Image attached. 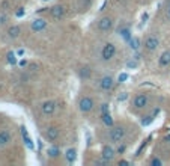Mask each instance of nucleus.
Wrapping results in <instances>:
<instances>
[{
    "label": "nucleus",
    "instance_id": "nucleus-27",
    "mask_svg": "<svg viewBox=\"0 0 170 166\" xmlns=\"http://www.w3.org/2000/svg\"><path fill=\"white\" fill-rule=\"evenodd\" d=\"M117 80H119V82H125V80H128V74H126V73H120L119 77H117Z\"/></svg>",
    "mask_w": 170,
    "mask_h": 166
},
{
    "label": "nucleus",
    "instance_id": "nucleus-33",
    "mask_svg": "<svg viewBox=\"0 0 170 166\" xmlns=\"http://www.w3.org/2000/svg\"><path fill=\"white\" fill-rule=\"evenodd\" d=\"M119 164H131V163H129L128 160H120V161H119Z\"/></svg>",
    "mask_w": 170,
    "mask_h": 166
},
{
    "label": "nucleus",
    "instance_id": "nucleus-21",
    "mask_svg": "<svg viewBox=\"0 0 170 166\" xmlns=\"http://www.w3.org/2000/svg\"><path fill=\"white\" fill-rule=\"evenodd\" d=\"M47 155L51 157V158H56V157L60 155V149H59L57 146H50V148L47 149Z\"/></svg>",
    "mask_w": 170,
    "mask_h": 166
},
{
    "label": "nucleus",
    "instance_id": "nucleus-25",
    "mask_svg": "<svg viewBox=\"0 0 170 166\" xmlns=\"http://www.w3.org/2000/svg\"><path fill=\"white\" fill-rule=\"evenodd\" d=\"M149 164H150V166H161V164H162V160H161L159 157H152L150 161H149Z\"/></svg>",
    "mask_w": 170,
    "mask_h": 166
},
{
    "label": "nucleus",
    "instance_id": "nucleus-16",
    "mask_svg": "<svg viewBox=\"0 0 170 166\" xmlns=\"http://www.w3.org/2000/svg\"><path fill=\"white\" fill-rule=\"evenodd\" d=\"M21 134H23V139H24V142H26L27 148H29V149H33L35 146H33V142H32V139H30V136H29V133H27L26 127H21Z\"/></svg>",
    "mask_w": 170,
    "mask_h": 166
},
{
    "label": "nucleus",
    "instance_id": "nucleus-37",
    "mask_svg": "<svg viewBox=\"0 0 170 166\" xmlns=\"http://www.w3.org/2000/svg\"><path fill=\"white\" fill-rule=\"evenodd\" d=\"M0 23H2V21H0Z\"/></svg>",
    "mask_w": 170,
    "mask_h": 166
},
{
    "label": "nucleus",
    "instance_id": "nucleus-29",
    "mask_svg": "<svg viewBox=\"0 0 170 166\" xmlns=\"http://www.w3.org/2000/svg\"><path fill=\"white\" fill-rule=\"evenodd\" d=\"M18 65H20L21 68H24V67L27 65V61H26V59H21V61H18Z\"/></svg>",
    "mask_w": 170,
    "mask_h": 166
},
{
    "label": "nucleus",
    "instance_id": "nucleus-19",
    "mask_svg": "<svg viewBox=\"0 0 170 166\" xmlns=\"http://www.w3.org/2000/svg\"><path fill=\"white\" fill-rule=\"evenodd\" d=\"M156 115H158V109H156V110H153V113H152V115H149V116H144V118L141 119V125H144V127H146V125L152 124Z\"/></svg>",
    "mask_w": 170,
    "mask_h": 166
},
{
    "label": "nucleus",
    "instance_id": "nucleus-26",
    "mask_svg": "<svg viewBox=\"0 0 170 166\" xmlns=\"http://www.w3.org/2000/svg\"><path fill=\"white\" fill-rule=\"evenodd\" d=\"M24 14H26V11H24V8H18V11L15 12V15H17L18 18H21V17H24Z\"/></svg>",
    "mask_w": 170,
    "mask_h": 166
},
{
    "label": "nucleus",
    "instance_id": "nucleus-12",
    "mask_svg": "<svg viewBox=\"0 0 170 166\" xmlns=\"http://www.w3.org/2000/svg\"><path fill=\"white\" fill-rule=\"evenodd\" d=\"M158 45H159V39L156 36H147L144 39V49L147 52H155Z\"/></svg>",
    "mask_w": 170,
    "mask_h": 166
},
{
    "label": "nucleus",
    "instance_id": "nucleus-13",
    "mask_svg": "<svg viewBox=\"0 0 170 166\" xmlns=\"http://www.w3.org/2000/svg\"><path fill=\"white\" fill-rule=\"evenodd\" d=\"M65 14H66V11H65V8L62 5H56V6L51 8V17L54 20H63Z\"/></svg>",
    "mask_w": 170,
    "mask_h": 166
},
{
    "label": "nucleus",
    "instance_id": "nucleus-24",
    "mask_svg": "<svg viewBox=\"0 0 170 166\" xmlns=\"http://www.w3.org/2000/svg\"><path fill=\"white\" fill-rule=\"evenodd\" d=\"M129 47H131L132 50H138V47H140V39H138V38H131V39H129Z\"/></svg>",
    "mask_w": 170,
    "mask_h": 166
},
{
    "label": "nucleus",
    "instance_id": "nucleus-17",
    "mask_svg": "<svg viewBox=\"0 0 170 166\" xmlns=\"http://www.w3.org/2000/svg\"><path fill=\"white\" fill-rule=\"evenodd\" d=\"M158 64H159L161 67H168V65H170V52H164V53L159 56Z\"/></svg>",
    "mask_w": 170,
    "mask_h": 166
},
{
    "label": "nucleus",
    "instance_id": "nucleus-23",
    "mask_svg": "<svg viewBox=\"0 0 170 166\" xmlns=\"http://www.w3.org/2000/svg\"><path fill=\"white\" fill-rule=\"evenodd\" d=\"M80 77L84 79V80L90 79V70H89V67H84V68L80 70Z\"/></svg>",
    "mask_w": 170,
    "mask_h": 166
},
{
    "label": "nucleus",
    "instance_id": "nucleus-2",
    "mask_svg": "<svg viewBox=\"0 0 170 166\" xmlns=\"http://www.w3.org/2000/svg\"><path fill=\"white\" fill-rule=\"evenodd\" d=\"M114 55H116V45L113 42L104 44V47L101 49V59L104 62H108V61H111L114 58Z\"/></svg>",
    "mask_w": 170,
    "mask_h": 166
},
{
    "label": "nucleus",
    "instance_id": "nucleus-14",
    "mask_svg": "<svg viewBox=\"0 0 170 166\" xmlns=\"http://www.w3.org/2000/svg\"><path fill=\"white\" fill-rule=\"evenodd\" d=\"M65 158H66L68 163H74L75 158H77V151H75V148H68L66 152H65Z\"/></svg>",
    "mask_w": 170,
    "mask_h": 166
},
{
    "label": "nucleus",
    "instance_id": "nucleus-15",
    "mask_svg": "<svg viewBox=\"0 0 170 166\" xmlns=\"http://www.w3.org/2000/svg\"><path fill=\"white\" fill-rule=\"evenodd\" d=\"M20 33H21V27H20V26H11V27L8 29V36L12 38V39L18 38Z\"/></svg>",
    "mask_w": 170,
    "mask_h": 166
},
{
    "label": "nucleus",
    "instance_id": "nucleus-35",
    "mask_svg": "<svg viewBox=\"0 0 170 166\" xmlns=\"http://www.w3.org/2000/svg\"><path fill=\"white\" fill-rule=\"evenodd\" d=\"M168 17H170V8H168Z\"/></svg>",
    "mask_w": 170,
    "mask_h": 166
},
{
    "label": "nucleus",
    "instance_id": "nucleus-5",
    "mask_svg": "<svg viewBox=\"0 0 170 166\" xmlns=\"http://www.w3.org/2000/svg\"><path fill=\"white\" fill-rule=\"evenodd\" d=\"M114 155H116V151H114L113 146H110V145H104L102 146V149H101V158H102V161L108 163V161H111L114 158Z\"/></svg>",
    "mask_w": 170,
    "mask_h": 166
},
{
    "label": "nucleus",
    "instance_id": "nucleus-11",
    "mask_svg": "<svg viewBox=\"0 0 170 166\" xmlns=\"http://www.w3.org/2000/svg\"><path fill=\"white\" fill-rule=\"evenodd\" d=\"M47 21L44 20V18H35L33 21H32V24H30V29L33 30V32H42V30H45L47 29Z\"/></svg>",
    "mask_w": 170,
    "mask_h": 166
},
{
    "label": "nucleus",
    "instance_id": "nucleus-1",
    "mask_svg": "<svg viewBox=\"0 0 170 166\" xmlns=\"http://www.w3.org/2000/svg\"><path fill=\"white\" fill-rule=\"evenodd\" d=\"M125 134H126V131L123 127H113L108 133V140L111 143H120L125 139Z\"/></svg>",
    "mask_w": 170,
    "mask_h": 166
},
{
    "label": "nucleus",
    "instance_id": "nucleus-28",
    "mask_svg": "<svg viewBox=\"0 0 170 166\" xmlns=\"http://www.w3.org/2000/svg\"><path fill=\"white\" fill-rule=\"evenodd\" d=\"M105 112H108V104H107V103H104V104L101 106V113H105Z\"/></svg>",
    "mask_w": 170,
    "mask_h": 166
},
{
    "label": "nucleus",
    "instance_id": "nucleus-32",
    "mask_svg": "<svg viewBox=\"0 0 170 166\" xmlns=\"http://www.w3.org/2000/svg\"><path fill=\"white\" fill-rule=\"evenodd\" d=\"M125 151V145H122V146H119L117 149H116V152H123Z\"/></svg>",
    "mask_w": 170,
    "mask_h": 166
},
{
    "label": "nucleus",
    "instance_id": "nucleus-10",
    "mask_svg": "<svg viewBox=\"0 0 170 166\" xmlns=\"http://www.w3.org/2000/svg\"><path fill=\"white\" fill-rule=\"evenodd\" d=\"M12 142V133L9 130H0V148H3Z\"/></svg>",
    "mask_w": 170,
    "mask_h": 166
},
{
    "label": "nucleus",
    "instance_id": "nucleus-34",
    "mask_svg": "<svg viewBox=\"0 0 170 166\" xmlns=\"http://www.w3.org/2000/svg\"><path fill=\"white\" fill-rule=\"evenodd\" d=\"M17 55H18V56H23V55H24V50H23V49H20V50L17 52Z\"/></svg>",
    "mask_w": 170,
    "mask_h": 166
},
{
    "label": "nucleus",
    "instance_id": "nucleus-22",
    "mask_svg": "<svg viewBox=\"0 0 170 166\" xmlns=\"http://www.w3.org/2000/svg\"><path fill=\"white\" fill-rule=\"evenodd\" d=\"M6 58H8V64H9V65H17V64H18V59H17V55H15L14 52H9Z\"/></svg>",
    "mask_w": 170,
    "mask_h": 166
},
{
    "label": "nucleus",
    "instance_id": "nucleus-8",
    "mask_svg": "<svg viewBox=\"0 0 170 166\" xmlns=\"http://www.w3.org/2000/svg\"><path fill=\"white\" fill-rule=\"evenodd\" d=\"M59 134H60V130H59L56 125H51V127L45 128V131H44V137H45L48 142H54V140L59 137Z\"/></svg>",
    "mask_w": 170,
    "mask_h": 166
},
{
    "label": "nucleus",
    "instance_id": "nucleus-3",
    "mask_svg": "<svg viewBox=\"0 0 170 166\" xmlns=\"http://www.w3.org/2000/svg\"><path fill=\"white\" fill-rule=\"evenodd\" d=\"M93 107H95L93 98H90V97H87V95H84V97L80 98V101H78V109H80V112L89 113V112L93 110Z\"/></svg>",
    "mask_w": 170,
    "mask_h": 166
},
{
    "label": "nucleus",
    "instance_id": "nucleus-18",
    "mask_svg": "<svg viewBox=\"0 0 170 166\" xmlns=\"http://www.w3.org/2000/svg\"><path fill=\"white\" fill-rule=\"evenodd\" d=\"M101 121L104 122V125H107V127H113V118H111L110 112L101 113Z\"/></svg>",
    "mask_w": 170,
    "mask_h": 166
},
{
    "label": "nucleus",
    "instance_id": "nucleus-20",
    "mask_svg": "<svg viewBox=\"0 0 170 166\" xmlns=\"http://www.w3.org/2000/svg\"><path fill=\"white\" fill-rule=\"evenodd\" d=\"M119 35L125 39V41H128L129 42V39L132 38V35H131V30L128 29V27H122V29H119Z\"/></svg>",
    "mask_w": 170,
    "mask_h": 166
},
{
    "label": "nucleus",
    "instance_id": "nucleus-7",
    "mask_svg": "<svg viewBox=\"0 0 170 166\" xmlns=\"http://www.w3.org/2000/svg\"><path fill=\"white\" fill-rule=\"evenodd\" d=\"M41 112H42V115H45V116H51V115L56 112V103L51 101V100L44 101V103L41 104Z\"/></svg>",
    "mask_w": 170,
    "mask_h": 166
},
{
    "label": "nucleus",
    "instance_id": "nucleus-31",
    "mask_svg": "<svg viewBox=\"0 0 170 166\" xmlns=\"http://www.w3.org/2000/svg\"><path fill=\"white\" fill-rule=\"evenodd\" d=\"M135 67H137V62H132V61L128 62V68H135Z\"/></svg>",
    "mask_w": 170,
    "mask_h": 166
},
{
    "label": "nucleus",
    "instance_id": "nucleus-4",
    "mask_svg": "<svg viewBox=\"0 0 170 166\" xmlns=\"http://www.w3.org/2000/svg\"><path fill=\"white\" fill-rule=\"evenodd\" d=\"M132 104L135 109H144L149 104V97L147 94H137L132 100Z\"/></svg>",
    "mask_w": 170,
    "mask_h": 166
},
{
    "label": "nucleus",
    "instance_id": "nucleus-30",
    "mask_svg": "<svg viewBox=\"0 0 170 166\" xmlns=\"http://www.w3.org/2000/svg\"><path fill=\"white\" fill-rule=\"evenodd\" d=\"M126 97H128V95H126V92H123L122 95H119V101H125V100H126Z\"/></svg>",
    "mask_w": 170,
    "mask_h": 166
},
{
    "label": "nucleus",
    "instance_id": "nucleus-9",
    "mask_svg": "<svg viewBox=\"0 0 170 166\" xmlns=\"http://www.w3.org/2000/svg\"><path fill=\"white\" fill-rule=\"evenodd\" d=\"M113 86H114V80H113L111 76H104V77L99 80V88H101L102 91H105V92L111 91Z\"/></svg>",
    "mask_w": 170,
    "mask_h": 166
},
{
    "label": "nucleus",
    "instance_id": "nucleus-6",
    "mask_svg": "<svg viewBox=\"0 0 170 166\" xmlns=\"http://www.w3.org/2000/svg\"><path fill=\"white\" fill-rule=\"evenodd\" d=\"M98 29H99L101 32H110V30L113 29V18L108 17V15L102 17V18L98 21Z\"/></svg>",
    "mask_w": 170,
    "mask_h": 166
},
{
    "label": "nucleus",
    "instance_id": "nucleus-36",
    "mask_svg": "<svg viewBox=\"0 0 170 166\" xmlns=\"http://www.w3.org/2000/svg\"><path fill=\"white\" fill-rule=\"evenodd\" d=\"M44 2H47V0H44Z\"/></svg>",
    "mask_w": 170,
    "mask_h": 166
}]
</instances>
